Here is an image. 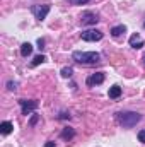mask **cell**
I'll return each instance as SVG.
<instances>
[{"label": "cell", "instance_id": "1", "mask_svg": "<svg viewBox=\"0 0 145 147\" xmlns=\"http://www.w3.org/2000/svg\"><path fill=\"white\" fill-rule=\"evenodd\" d=\"M72 58L79 63H85V65H92L97 63L101 60V55L97 51H73Z\"/></svg>", "mask_w": 145, "mask_h": 147}, {"label": "cell", "instance_id": "2", "mask_svg": "<svg viewBox=\"0 0 145 147\" xmlns=\"http://www.w3.org/2000/svg\"><path fill=\"white\" fill-rule=\"evenodd\" d=\"M140 115L138 113H132V111H128V113H119L118 115V120H119V123L125 127V128H132L133 125H137L138 121H140Z\"/></svg>", "mask_w": 145, "mask_h": 147}, {"label": "cell", "instance_id": "3", "mask_svg": "<svg viewBox=\"0 0 145 147\" xmlns=\"http://www.w3.org/2000/svg\"><path fill=\"white\" fill-rule=\"evenodd\" d=\"M31 12L34 14V17L38 21H43V19H46V16L50 12V5H33Z\"/></svg>", "mask_w": 145, "mask_h": 147}, {"label": "cell", "instance_id": "4", "mask_svg": "<svg viewBox=\"0 0 145 147\" xmlns=\"http://www.w3.org/2000/svg\"><path fill=\"white\" fill-rule=\"evenodd\" d=\"M82 39L84 41H99V39H103V33L97 29H89V31L82 33Z\"/></svg>", "mask_w": 145, "mask_h": 147}, {"label": "cell", "instance_id": "5", "mask_svg": "<svg viewBox=\"0 0 145 147\" xmlns=\"http://www.w3.org/2000/svg\"><path fill=\"white\" fill-rule=\"evenodd\" d=\"M19 103H21V106H22V113H24V115H29L31 111L36 110L38 105H39L38 101H26V99H21Z\"/></svg>", "mask_w": 145, "mask_h": 147}, {"label": "cell", "instance_id": "6", "mask_svg": "<svg viewBox=\"0 0 145 147\" xmlns=\"http://www.w3.org/2000/svg\"><path fill=\"white\" fill-rule=\"evenodd\" d=\"M103 82H104V74L103 72L92 74V75L87 79V86H97V84H103Z\"/></svg>", "mask_w": 145, "mask_h": 147}, {"label": "cell", "instance_id": "7", "mask_svg": "<svg viewBox=\"0 0 145 147\" xmlns=\"http://www.w3.org/2000/svg\"><path fill=\"white\" fill-rule=\"evenodd\" d=\"M99 19L94 12H84L82 14V24H96Z\"/></svg>", "mask_w": 145, "mask_h": 147}, {"label": "cell", "instance_id": "8", "mask_svg": "<svg viewBox=\"0 0 145 147\" xmlns=\"http://www.w3.org/2000/svg\"><path fill=\"white\" fill-rule=\"evenodd\" d=\"M130 46L132 48H142L144 46V39L138 34H133V36H130Z\"/></svg>", "mask_w": 145, "mask_h": 147}, {"label": "cell", "instance_id": "9", "mask_svg": "<svg viewBox=\"0 0 145 147\" xmlns=\"http://www.w3.org/2000/svg\"><path fill=\"white\" fill-rule=\"evenodd\" d=\"M33 53V45L31 43H24L22 46H21V55L22 57H29Z\"/></svg>", "mask_w": 145, "mask_h": 147}, {"label": "cell", "instance_id": "10", "mask_svg": "<svg viewBox=\"0 0 145 147\" xmlns=\"http://www.w3.org/2000/svg\"><path fill=\"white\" fill-rule=\"evenodd\" d=\"M12 128H14V125H12L10 121H3V123L0 125V132H2L3 135H9V134L12 132Z\"/></svg>", "mask_w": 145, "mask_h": 147}, {"label": "cell", "instance_id": "11", "mask_svg": "<svg viewBox=\"0 0 145 147\" xmlns=\"http://www.w3.org/2000/svg\"><path fill=\"white\" fill-rule=\"evenodd\" d=\"M119 94H121V87H119V86H113V87L109 89V98L116 99V98H119Z\"/></svg>", "mask_w": 145, "mask_h": 147}, {"label": "cell", "instance_id": "12", "mask_svg": "<svg viewBox=\"0 0 145 147\" xmlns=\"http://www.w3.org/2000/svg\"><path fill=\"white\" fill-rule=\"evenodd\" d=\"M125 31H126V28H125V26H114V28L111 29V34H113L114 38H118V36H121Z\"/></svg>", "mask_w": 145, "mask_h": 147}, {"label": "cell", "instance_id": "13", "mask_svg": "<svg viewBox=\"0 0 145 147\" xmlns=\"http://www.w3.org/2000/svg\"><path fill=\"white\" fill-rule=\"evenodd\" d=\"M44 60H46V58H44V55H38V57H34V60H33V63H31V65H33V67H36V65H39V63H43Z\"/></svg>", "mask_w": 145, "mask_h": 147}, {"label": "cell", "instance_id": "14", "mask_svg": "<svg viewBox=\"0 0 145 147\" xmlns=\"http://www.w3.org/2000/svg\"><path fill=\"white\" fill-rule=\"evenodd\" d=\"M73 74L72 67H65V69H62V77H70Z\"/></svg>", "mask_w": 145, "mask_h": 147}, {"label": "cell", "instance_id": "15", "mask_svg": "<svg viewBox=\"0 0 145 147\" xmlns=\"http://www.w3.org/2000/svg\"><path fill=\"white\" fill-rule=\"evenodd\" d=\"M62 137H63V139H70V137H73V130H68V128H65V130L62 132Z\"/></svg>", "mask_w": 145, "mask_h": 147}, {"label": "cell", "instance_id": "16", "mask_svg": "<svg viewBox=\"0 0 145 147\" xmlns=\"http://www.w3.org/2000/svg\"><path fill=\"white\" fill-rule=\"evenodd\" d=\"M72 5H82V3H87L89 0H68Z\"/></svg>", "mask_w": 145, "mask_h": 147}, {"label": "cell", "instance_id": "17", "mask_svg": "<svg viewBox=\"0 0 145 147\" xmlns=\"http://www.w3.org/2000/svg\"><path fill=\"white\" fill-rule=\"evenodd\" d=\"M138 140L145 144V130H140V132H138Z\"/></svg>", "mask_w": 145, "mask_h": 147}, {"label": "cell", "instance_id": "18", "mask_svg": "<svg viewBox=\"0 0 145 147\" xmlns=\"http://www.w3.org/2000/svg\"><path fill=\"white\" fill-rule=\"evenodd\" d=\"M36 121H38V116H33V118H31V125H34Z\"/></svg>", "mask_w": 145, "mask_h": 147}, {"label": "cell", "instance_id": "19", "mask_svg": "<svg viewBox=\"0 0 145 147\" xmlns=\"http://www.w3.org/2000/svg\"><path fill=\"white\" fill-rule=\"evenodd\" d=\"M38 45H39V48H43V45H44V41H43V39H38Z\"/></svg>", "mask_w": 145, "mask_h": 147}, {"label": "cell", "instance_id": "20", "mask_svg": "<svg viewBox=\"0 0 145 147\" xmlns=\"http://www.w3.org/2000/svg\"><path fill=\"white\" fill-rule=\"evenodd\" d=\"M46 147H55V142H48V144H46Z\"/></svg>", "mask_w": 145, "mask_h": 147}, {"label": "cell", "instance_id": "21", "mask_svg": "<svg viewBox=\"0 0 145 147\" xmlns=\"http://www.w3.org/2000/svg\"><path fill=\"white\" fill-rule=\"evenodd\" d=\"M144 63H145V55H144Z\"/></svg>", "mask_w": 145, "mask_h": 147}, {"label": "cell", "instance_id": "22", "mask_svg": "<svg viewBox=\"0 0 145 147\" xmlns=\"http://www.w3.org/2000/svg\"><path fill=\"white\" fill-rule=\"evenodd\" d=\"M144 28H145V24H144Z\"/></svg>", "mask_w": 145, "mask_h": 147}]
</instances>
